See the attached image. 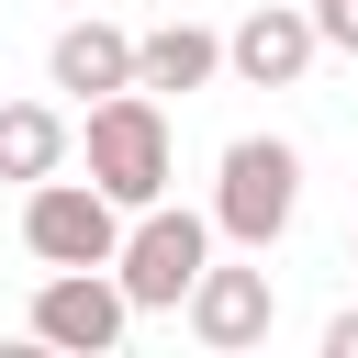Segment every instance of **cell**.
Returning a JSON list of instances; mask_svg holds the SVG:
<instances>
[{
    "mask_svg": "<svg viewBox=\"0 0 358 358\" xmlns=\"http://www.w3.org/2000/svg\"><path fill=\"white\" fill-rule=\"evenodd\" d=\"M291 213H302V157L280 134H235L224 145V179H213V235L246 246V257H268L291 235Z\"/></svg>",
    "mask_w": 358,
    "mask_h": 358,
    "instance_id": "obj_1",
    "label": "cell"
},
{
    "mask_svg": "<svg viewBox=\"0 0 358 358\" xmlns=\"http://www.w3.org/2000/svg\"><path fill=\"white\" fill-rule=\"evenodd\" d=\"M168 112H157V90H112V101H90V179L123 201V213H145V201H168Z\"/></svg>",
    "mask_w": 358,
    "mask_h": 358,
    "instance_id": "obj_2",
    "label": "cell"
},
{
    "mask_svg": "<svg viewBox=\"0 0 358 358\" xmlns=\"http://www.w3.org/2000/svg\"><path fill=\"white\" fill-rule=\"evenodd\" d=\"M201 257H213V213L145 201V213L123 224L112 280H123V302H134V313H179V302H190V280H201Z\"/></svg>",
    "mask_w": 358,
    "mask_h": 358,
    "instance_id": "obj_3",
    "label": "cell"
},
{
    "mask_svg": "<svg viewBox=\"0 0 358 358\" xmlns=\"http://www.w3.org/2000/svg\"><path fill=\"white\" fill-rule=\"evenodd\" d=\"M22 246L45 268H112L123 257V201L101 179H34L22 190Z\"/></svg>",
    "mask_w": 358,
    "mask_h": 358,
    "instance_id": "obj_4",
    "label": "cell"
},
{
    "mask_svg": "<svg viewBox=\"0 0 358 358\" xmlns=\"http://www.w3.org/2000/svg\"><path fill=\"white\" fill-rule=\"evenodd\" d=\"M123 324H134V302H123V280H112V268H56V280L34 291V336H45V347H67V358L123 347Z\"/></svg>",
    "mask_w": 358,
    "mask_h": 358,
    "instance_id": "obj_5",
    "label": "cell"
},
{
    "mask_svg": "<svg viewBox=\"0 0 358 358\" xmlns=\"http://www.w3.org/2000/svg\"><path fill=\"white\" fill-rule=\"evenodd\" d=\"M313 45H324V34H313V11H291V0H257V11L224 34V67H235L246 90H291V78L313 67Z\"/></svg>",
    "mask_w": 358,
    "mask_h": 358,
    "instance_id": "obj_6",
    "label": "cell"
},
{
    "mask_svg": "<svg viewBox=\"0 0 358 358\" xmlns=\"http://www.w3.org/2000/svg\"><path fill=\"white\" fill-rule=\"evenodd\" d=\"M179 313H190V336H201V347H257L280 302H268V268H213V257H201V280H190V302H179Z\"/></svg>",
    "mask_w": 358,
    "mask_h": 358,
    "instance_id": "obj_7",
    "label": "cell"
},
{
    "mask_svg": "<svg viewBox=\"0 0 358 358\" xmlns=\"http://www.w3.org/2000/svg\"><path fill=\"white\" fill-rule=\"evenodd\" d=\"M45 78L78 90V101H112V90H134V34L123 22H67L56 56H45Z\"/></svg>",
    "mask_w": 358,
    "mask_h": 358,
    "instance_id": "obj_8",
    "label": "cell"
},
{
    "mask_svg": "<svg viewBox=\"0 0 358 358\" xmlns=\"http://www.w3.org/2000/svg\"><path fill=\"white\" fill-rule=\"evenodd\" d=\"M224 78V34L213 22H157V34H134V90H213Z\"/></svg>",
    "mask_w": 358,
    "mask_h": 358,
    "instance_id": "obj_9",
    "label": "cell"
},
{
    "mask_svg": "<svg viewBox=\"0 0 358 358\" xmlns=\"http://www.w3.org/2000/svg\"><path fill=\"white\" fill-rule=\"evenodd\" d=\"M67 168V112H45V101H0V179H56Z\"/></svg>",
    "mask_w": 358,
    "mask_h": 358,
    "instance_id": "obj_10",
    "label": "cell"
},
{
    "mask_svg": "<svg viewBox=\"0 0 358 358\" xmlns=\"http://www.w3.org/2000/svg\"><path fill=\"white\" fill-rule=\"evenodd\" d=\"M313 34H324V45H347V56H358V0H313Z\"/></svg>",
    "mask_w": 358,
    "mask_h": 358,
    "instance_id": "obj_11",
    "label": "cell"
},
{
    "mask_svg": "<svg viewBox=\"0 0 358 358\" xmlns=\"http://www.w3.org/2000/svg\"><path fill=\"white\" fill-rule=\"evenodd\" d=\"M324 358H358V313H336V324H324Z\"/></svg>",
    "mask_w": 358,
    "mask_h": 358,
    "instance_id": "obj_12",
    "label": "cell"
}]
</instances>
